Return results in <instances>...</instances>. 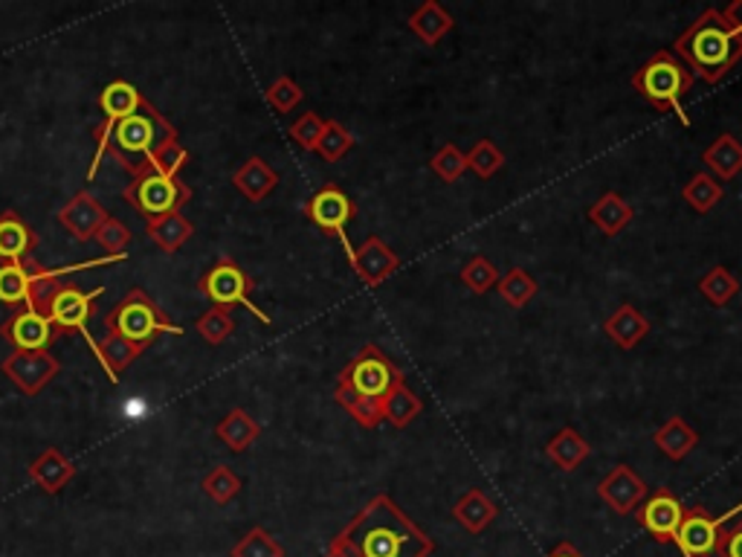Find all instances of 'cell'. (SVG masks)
I'll return each mask as SVG.
<instances>
[{"instance_id":"1","label":"cell","mask_w":742,"mask_h":557,"mask_svg":"<svg viewBox=\"0 0 742 557\" xmlns=\"http://www.w3.org/2000/svg\"><path fill=\"white\" fill-rule=\"evenodd\" d=\"M331 543L351 557H430L435 552L430 534H423L388 494L371 496Z\"/></svg>"},{"instance_id":"2","label":"cell","mask_w":742,"mask_h":557,"mask_svg":"<svg viewBox=\"0 0 742 557\" xmlns=\"http://www.w3.org/2000/svg\"><path fill=\"white\" fill-rule=\"evenodd\" d=\"M172 143H177V131L151 102H146L137 113H131L125 120H104L96 128V151L94 163L87 169V181H94L99 174V165H102L108 154L113 160H120L137 177L151 165V157L157 151H163L165 146H172Z\"/></svg>"},{"instance_id":"3","label":"cell","mask_w":742,"mask_h":557,"mask_svg":"<svg viewBox=\"0 0 742 557\" xmlns=\"http://www.w3.org/2000/svg\"><path fill=\"white\" fill-rule=\"evenodd\" d=\"M676 59L708 85H719L742 59V35L726 24L719 9H705L691 29L676 38Z\"/></svg>"},{"instance_id":"4","label":"cell","mask_w":742,"mask_h":557,"mask_svg":"<svg viewBox=\"0 0 742 557\" xmlns=\"http://www.w3.org/2000/svg\"><path fill=\"white\" fill-rule=\"evenodd\" d=\"M632 87L635 94L647 99L656 111L676 113V120L684 128H691V116L684 111V94L693 87V73L676 59L673 52L658 50L653 52L635 73H632Z\"/></svg>"},{"instance_id":"5","label":"cell","mask_w":742,"mask_h":557,"mask_svg":"<svg viewBox=\"0 0 742 557\" xmlns=\"http://www.w3.org/2000/svg\"><path fill=\"white\" fill-rule=\"evenodd\" d=\"M104 331H113V334H120V337H125L139 348H146L157 334H183L181 325H174L157 308L154 299L146 290H139V287L128 290V294L122 296V302L108 313Z\"/></svg>"},{"instance_id":"6","label":"cell","mask_w":742,"mask_h":557,"mask_svg":"<svg viewBox=\"0 0 742 557\" xmlns=\"http://www.w3.org/2000/svg\"><path fill=\"white\" fill-rule=\"evenodd\" d=\"M125 200L146 221H157V218L181 212V207H186L191 200V189L177 177H165V174L148 169L131 181V186L125 189Z\"/></svg>"},{"instance_id":"7","label":"cell","mask_w":742,"mask_h":557,"mask_svg":"<svg viewBox=\"0 0 742 557\" xmlns=\"http://www.w3.org/2000/svg\"><path fill=\"white\" fill-rule=\"evenodd\" d=\"M400 381H404V372H400L378 346H366L360 348V355L339 372L337 383L355 392V395H360V398L380 400V404H383L386 392Z\"/></svg>"},{"instance_id":"8","label":"cell","mask_w":742,"mask_h":557,"mask_svg":"<svg viewBox=\"0 0 742 557\" xmlns=\"http://www.w3.org/2000/svg\"><path fill=\"white\" fill-rule=\"evenodd\" d=\"M200 294L207 296L212 308H235V305H244L247 311L256 313L264 325H270V317L261 311L259 305L250 302V290H252V278L244 273L233 259H221L215 261L212 268L203 273V278L198 282Z\"/></svg>"},{"instance_id":"9","label":"cell","mask_w":742,"mask_h":557,"mask_svg":"<svg viewBox=\"0 0 742 557\" xmlns=\"http://www.w3.org/2000/svg\"><path fill=\"white\" fill-rule=\"evenodd\" d=\"M305 215L311 218L313 224L320 226L325 235H337L339 244H343V250H346V256H348V264L355 261L357 250L351 247V242H348L346 226H348V221L357 215V209H355V200L348 198L346 191L339 189V186H334V183L322 186V189L308 200Z\"/></svg>"},{"instance_id":"10","label":"cell","mask_w":742,"mask_h":557,"mask_svg":"<svg viewBox=\"0 0 742 557\" xmlns=\"http://www.w3.org/2000/svg\"><path fill=\"white\" fill-rule=\"evenodd\" d=\"M104 294V287H96V290H78L73 282H64V285L52 294L50 305H47V317L52 320V325L59 331H82L90 343V351L96 355V343L99 339L87 331V320H90V311H94V299Z\"/></svg>"},{"instance_id":"11","label":"cell","mask_w":742,"mask_h":557,"mask_svg":"<svg viewBox=\"0 0 742 557\" xmlns=\"http://www.w3.org/2000/svg\"><path fill=\"white\" fill-rule=\"evenodd\" d=\"M684 511H688V508H684L682 499H679L673 491L658 487V491H653V494L644 499V505H641L635 513H639L641 525H644L658 543H673L676 531H679V525H682L684 520Z\"/></svg>"},{"instance_id":"12","label":"cell","mask_w":742,"mask_h":557,"mask_svg":"<svg viewBox=\"0 0 742 557\" xmlns=\"http://www.w3.org/2000/svg\"><path fill=\"white\" fill-rule=\"evenodd\" d=\"M719 534H722L719 517H710L705 508H688L673 543L684 557H710L717 552Z\"/></svg>"},{"instance_id":"13","label":"cell","mask_w":742,"mask_h":557,"mask_svg":"<svg viewBox=\"0 0 742 557\" xmlns=\"http://www.w3.org/2000/svg\"><path fill=\"white\" fill-rule=\"evenodd\" d=\"M0 334L15 346V351H47L59 329L52 325L47 313L35 311V308L26 305L24 311H17L7 325H0Z\"/></svg>"},{"instance_id":"14","label":"cell","mask_w":742,"mask_h":557,"mask_svg":"<svg viewBox=\"0 0 742 557\" xmlns=\"http://www.w3.org/2000/svg\"><path fill=\"white\" fill-rule=\"evenodd\" d=\"M59 369V360L50 351H12L3 360V372L17 383V389H24V395H38Z\"/></svg>"},{"instance_id":"15","label":"cell","mask_w":742,"mask_h":557,"mask_svg":"<svg viewBox=\"0 0 742 557\" xmlns=\"http://www.w3.org/2000/svg\"><path fill=\"white\" fill-rule=\"evenodd\" d=\"M597 496H601L615 513H632L644 499H647L650 487L630 465H615V470H609V473L601 479Z\"/></svg>"},{"instance_id":"16","label":"cell","mask_w":742,"mask_h":557,"mask_svg":"<svg viewBox=\"0 0 742 557\" xmlns=\"http://www.w3.org/2000/svg\"><path fill=\"white\" fill-rule=\"evenodd\" d=\"M351 270H355L357 276L363 278L366 285L378 287L400 270V256H397V252L383 242V238L369 235V238L363 242V247L355 252Z\"/></svg>"},{"instance_id":"17","label":"cell","mask_w":742,"mask_h":557,"mask_svg":"<svg viewBox=\"0 0 742 557\" xmlns=\"http://www.w3.org/2000/svg\"><path fill=\"white\" fill-rule=\"evenodd\" d=\"M108 209L90 195V191H78L76 198L70 200L67 207L59 212L61 226L67 230L76 242H90L99 233V226L108 221Z\"/></svg>"},{"instance_id":"18","label":"cell","mask_w":742,"mask_h":557,"mask_svg":"<svg viewBox=\"0 0 742 557\" xmlns=\"http://www.w3.org/2000/svg\"><path fill=\"white\" fill-rule=\"evenodd\" d=\"M33 226L26 224L24 218L17 212H3L0 215V264H9V261H26V256L35 250Z\"/></svg>"},{"instance_id":"19","label":"cell","mask_w":742,"mask_h":557,"mask_svg":"<svg viewBox=\"0 0 742 557\" xmlns=\"http://www.w3.org/2000/svg\"><path fill=\"white\" fill-rule=\"evenodd\" d=\"M650 329H653V325H650L647 317L630 302H623L621 308L604 322L606 337L613 339L618 348H623V351H630V348L639 346L641 339L650 334Z\"/></svg>"},{"instance_id":"20","label":"cell","mask_w":742,"mask_h":557,"mask_svg":"<svg viewBox=\"0 0 742 557\" xmlns=\"http://www.w3.org/2000/svg\"><path fill=\"white\" fill-rule=\"evenodd\" d=\"M29 476H33V482L41 487L44 494H59L61 487L76 476V465H73L64 453L50 447V450H44L41 456L29 465Z\"/></svg>"},{"instance_id":"21","label":"cell","mask_w":742,"mask_h":557,"mask_svg":"<svg viewBox=\"0 0 742 557\" xmlns=\"http://www.w3.org/2000/svg\"><path fill=\"white\" fill-rule=\"evenodd\" d=\"M406 26H409L426 47H435V44H441V38L456 26V17L449 15L438 0H423L421 7L406 17Z\"/></svg>"},{"instance_id":"22","label":"cell","mask_w":742,"mask_h":557,"mask_svg":"<svg viewBox=\"0 0 742 557\" xmlns=\"http://www.w3.org/2000/svg\"><path fill=\"white\" fill-rule=\"evenodd\" d=\"M496 513H499L496 503H493L484 491H479V487H470V491L453 505V517H456L470 534H482V531L496 520Z\"/></svg>"},{"instance_id":"23","label":"cell","mask_w":742,"mask_h":557,"mask_svg":"<svg viewBox=\"0 0 742 557\" xmlns=\"http://www.w3.org/2000/svg\"><path fill=\"white\" fill-rule=\"evenodd\" d=\"M632 218H635V209H632L618 191H604V195L597 198L595 207L589 209V221H592L604 235L623 233V230L630 226Z\"/></svg>"},{"instance_id":"24","label":"cell","mask_w":742,"mask_h":557,"mask_svg":"<svg viewBox=\"0 0 742 557\" xmlns=\"http://www.w3.org/2000/svg\"><path fill=\"white\" fill-rule=\"evenodd\" d=\"M702 160L708 163V169L717 174V181H734L742 172V143L734 134H719L705 151Z\"/></svg>"},{"instance_id":"25","label":"cell","mask_w":742,"mask_h":557,"mask_svg":"<svg viewBox=\"0 0 742 557\" xmlns=\"http://www.w3.org/2000/svg\"><path fill=\"white\" fill-rule=\"evenodd\" d=\"M653 442H656V447L661 453H665L667 459L673 461H682L688 453L696 450V444H700V433L693 430L684 418H670L667 424H661L656 430V435H653Z\"/></svg>"},{"instance_id":"26","label":"cell","mask_w":742,"mask_h":557,"mask_svg":"<svg viewBox=\"0 0 742 557\" xmlns=\"http://www.w3.org/2000/svg\"><path fill=\"white\" fill-rule=\"evenodd\" d=\"M233 183L238 186L244 198L250 200H264L270 191L279 186L276 169H270V163H264L261 157H250L247 163L233 174Z\"/></svg>"},{"instance_id":"27","label":"cell","mask_w":742,"mask_h":557,"mask_svg":"<svg viewBox=\"0 0 742 557\" xmlns=\"http://www.w3.org/2000/svg\"><path fill=\"white\" fill-rule=\"evenodd\" d=\"M589 453H592L589 442L578 430H571V426L560 430L552 442L545 444V456L560 470H578L589 459Z\"/></svg>"},{"instance_id":"28","label":"cell","mask_w":742,"mask_h":557,"mask_svg":"<svg viewBox=\"0 0 742 557\" xmlns=\"http://www.w3.org/2000/svg\"><path fill=\"white\" fill-rule=\"evenodd\" d=\"M215 435L233 453H244L261 435V424L250 412L233 409V412H226V418H221V424L215 426Z\"/></svg>"},{"instance_id":"29","label":"cell","mask_w":742,"mask_h":557,"mask_svg":"<svg viewBox=\"0 0 742 557\" xmlns=\"http://www.w3.org/2000/svg\"><path fill=\"white\" fill-rule=\"evenodd\" d=\"M148 99L143 94H139L137 87L131 85V82H111V85L104 87L102 96H99V108H102L104 120H125V116H131V113H137L143 104H146Z\"/></svg>"},{"instance_id":"30","label":"cell","mask_w":742,"mask_h":557,"mask_svg":"<svg viewBox=\"0 0 742 557\" xmlns=\"http://www.w3.org/2000/svg\"><path fill=\"white\" fill-rule=\"evenodd\" d=\"M139 355H143V348L128 343V339L120 337V334H113V331H104V337L96 343V357H99V363L104 366V372H108V377H111L113 383L120 381L122 369Z\"/></svg>"},{"instance_id":"31","label":"cell","mask_w":742,"mask_h":557,"mask_svg":"<svg viewBox=\"0 0 742 557\" xmlns=\"http://www.w3.org/2000/svg\"><path fill=\"white\" fill-rule=\"evenodd\" d=\"M421 412L423 400L406 386V381L395 383V386L386 392V398H383V418H386L392 426H397V430H404L406 424H412Z\"/></svg>"},{"instance_id":"32","label":"cell","mask_w":742,"mask_h":557,"mask_svg":"<svg viewBox=\"0 0 742 557\" xmlns=\"http://www.w3.org/2000/svg\"><path fill=\"white\" fill-rule=\"evenodd\" d=\"M191 233H195V224L183 212H172V215L148 221V235L154 238V244L163 252H174L177 247H183L191 238Z\"/></svg>"},{"instance_id":"33","label":"cell","mask_w":742,"mask_h":557,"mask_svg":"<svg viewBox=\"0 0 742 557\" xmlns=\"http://www.w3.org/2000/svg\"><path fill=\"white\" fill-rule=\"evenodd\" d=\"M722 195H726L722 183L708 172H696L691 181H688V186L682 189L684 203H691L693 212H700V215H708L710 209L717 207L719 200H722Z\"/></svg>"},{"instance_id":"34","label":"cell","mask_w":742,"mask_h":557,"mask_svg":"<svg viewBox=\"0 0 742 557\" xmlns=\"http://www.w3.org/2000/svg\"><path fill=\"white\" fill-rule=\"evenodd\" d=\"M0 302L3 305H17L29 302V268L26 261H9V264H0Z\"/></svg>"},{"instance_id":"35","label":"cell","mask_w":742,"mask_h":557,"mask_svg":"<svg viewBox=\"0 0 742 557\" xmlns=\"http://www.w3.org/2000/svg\"><path fill=\"white\" fill-rule=\"evenodd\" d=\"M700 294L705 296L710 305L722 308V305H728L737 294H740V278H737L731 270L722 268V264H717V268H710L708 273L700 278Z\"/></svg>"},{"instance_id":"36","label":"cell","mask_w":742,"mask_h":557,"mask_svg":"<svg viewBox=\"0 0 742 557\" xmlns=\"http://www.w3.org/2000/svg\"><path fill=\"white\" fill-rule=\"evenodd\" d=\"M536 290H540L536 278L522 268H510L505 276H499V296L510 308H517V311L534 299Z\"/></svg>"},{"instance_id":"37","label":"cell","mask_w":742,"mask_h":557,"mask_svg":"<svg viewBox=\"0 0 742 557\" xmlns=\"http://www.w3.org/2000/svg\"><path fill=\"white\" fill-rule=\"evenodd\" d=\"M334 400L343 404V407L351 412V418H355L357 424L366 426V430H374V426L383 421V404H380V400L360 398V395H355V392L346 389V386H339V383L337 389H334Z\"/></svg>"},{"instance_id":"38","label":"cell","mask_w":742,"mask_h":557,"mask_svg":"<svg viewBox=\"0 0 742 557\" xmlns=\"http://www.w3.org/2000/svg\"><path fill=\"white\" fill-rule=\"evenodd\" d=\"M502 165H505V154H502V148L493 139H479L467 151V169L475 172V177H482V181H491Z\"/></svg>"},{"instance_id":"39","label":"cell","mask_w":742,"mask_h":557,"mask_svg":"<svg viewBox=\"0 0 742 557\" xmlns=\"http://www.w3.org/2000/svg\"><path fill=\"white\" fill-rule=\"evenodd\" d=\"M238 491H242V479L235 476L226 465H218V468H212L207 476H203V494H207L212 503L218 505L233 503L235 496H238Z\"/></svg>"},{"instance_id":"40","label":"cell","mask_w":742,"mask_h":557,"mask_svg":"<svg viewBox=\"0 0 742 557\" xmlns=\"http://www.w3.org/2000/svg\"><path fill=\"white\" fill-rule=\"evenodd\" d=\"M233 557H285V548L279 540H273V534L264 529L247 531L238 543L230 552Z\"/></svg>"},{"instance_id":"41","label":"cell","mask_w":742,"mask_h":557,"mask_svg":"<svg viewBox=\"0 0 742 557\" xmlns=\"http://www.w3.org/2000/svg\"><path fill=\"white\" fill-rule=\"evenodd\" d=\"M351 148H355V134H351L343 122H337V120L325 122V134H322L320 146H317L322 160L337 163V160H343Z\"/></svg>"},{"instance_id":"42","label":"cell","mask_w":742,"mask_h":557,"mask_svg":"<svg viewBox=\"0 0 742 557\" xmlns=\"http://www.w3.org/2000/svg\"><path fill=\"white\" fill-rule=\"evenodd\" d=\"M458 278L465 282L467 290H473V294H487L493 285H499V270L493 268L491 261L484 259V256H473V259L467 261L465 268H461V273H458Z\"/></svg>"},{"instance_id":"43","label":"cell","mask_w":742,"mask_h":557,"mask_svg":"<svg viewBox=\"0 0 742 557\" xmlns=\"http://www.w3.org/2000/svg\"><path fill=\"white\" fill-rule=\"evenodd\" d=\"M430 165H432V172L438 174L441 181L456 183V181H461L467 172V154L458 146L447 143V146H441L438 151H435Z\"/></svg>"},{"instance_id":"44","label":"cell","mask_w":742,"mask_h":557,"mask_svg":"<svg viewBox=\"0 0 742 557\" xmlns=\"http://www.w3.org/2000/svg\"><path fill=\"white\" fill-rule=\"evenodd\" d=\"M325 122L329 120H322L320 113L313 111L302 113V116L290 125V139H294L299 148H305V151H317L322 134H325Z\"/></svg>"},{"instance_id":"45","label":"cell","mask_w":742,"mask_h":557,"mask_svg":"<svg viewBox=\"0 0 742 557\" xmlns=\"http://www.w3.org/2000/svg\"><path fill=\"white\" fill-rule=\"evenodd\" d=\"M198 331L207 343L218 346V343H224V339L233 334L235 320L230 317V311H224V308H209V311L198 320Z\"/></svg>"},{"instance_id":"46","label":"cell","mask_w":742,"mask_h":557,"mask_svg":"<svg viewBox=\"0 0 742 557\" xmlns=\"http://www.w3.org/2000/svg\"><path fill=\"white\" fill-rule=\"evenodd\" d=\"M302 99H305L302 87L296 85L290 76H279L276 82L268 87V102L273 104L279 113H290Z\"/></svg>"},{"instance_id":"47","label":"cell","mask_w":742,"mask_h":557,"mask_svg":"<svg viewBox=\"0 0 742 557\" xmlns=\"http://www.w3.org/2000/svg\"><path fill=\"white\" fill-rule=\"evenodd\" d=\"M96 242L102 244L104 250L111 252V256H125V247L131 244V230L122 224V221H116V218H108V221L99 226Z\"/></svg>"},{"instance_id":"48","label":"cell","mask_w":742,"mask_h":557,"mask_svg":"<svg viewBox=\"0 0 742 557\" xmlns=\"http://www.w3.org/2000/svg\"><path fill=\"white\" fill-rule=\"evenodd\" d=\"M186 163H189V151H186L181 143H172V146H165L163 151H157V154L151 157V165H148V169H154V172L165 174V177H177V172H181Z\"/></svg>"},{"instance_id":"49","label":"cell","mask_w":742,"mask_h":557,"mask_svg":"<svg viewBox=\"0 0 742 557\" xmlns=\"http://www.w3.org/2000/svg\"><path fill=\"white\" fill-rule=\"evenodd\" d=\"M717 555L719 557H742V513L737 517V522L731 525V529H726L722 534H719Z\"/></svg>"},{"instance_id":"50","label":"cell","mask_w":742,"mask_h":557,"mask_svg":"<svg viewBox=\"0 0 742 557\" xmlns=\"http://www.w3.org/2000/svg\"><path fill=\"white\" fill-rule=\"evenodd\" d=\"M722 17H726V24L731 26L737 35H742V0H734V3L722 12Z\"/></svg>"},{"instance_id":"51","label":"cell","mask_w":742,"mask_h":557,"mask_svg":"<svg viewBox=\"0 0 742 557\" xmlns=\"http://www.w3.org/2000/svg\"><path fill=\"white\" fill-rule=\"evenodd\" d=\"M545 557H583V555H580L578 548L571 546V543H560V546H554Z\"/></svg>"},{"instance_id":"52","label":"cell","mask_w":742,"mask_h":557,"mask_svg":"<svg viewBox=\"0 0 742 557\" xmlns=\"http://www.w3.org/2000/svg\"><path fill=\"white\" fill-rule=\"evenodd\" d=\"M325 557H351V555H348V552H343V548H339L337 543H331L329 552H325Z\"/></svg>"}]
</instances>
